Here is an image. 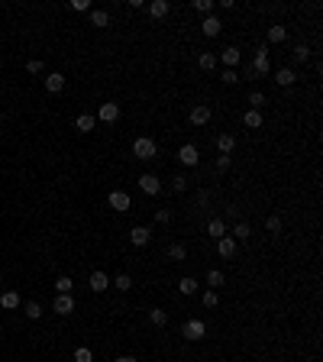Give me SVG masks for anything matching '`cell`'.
Listing matches in <instances>:
<instances>
[{
  "mask_svg": "<svg viewBox=\"0 0 323 362\" xmlns=\"http://www.w3.org/2000/svg\"><path fill=\"white\" fill-rule=\"evenodd\" d=\"M155 152H159V146H155L152 136H139V139L133 142V155H136V159H142V162L155 159Z\"/></svg>",
  "mask_w": 323,
  "mask_h": 362,
  "instance_id": "1",
  "label": "cell"
},
{
  "mask_svg": "<svg viewBox=\"0 0 323 362\" xmlns=\"http://www.w3.org/2000/svg\"><path fill=\"white\" fill-rule=\"evenodd\" d=\"M181 337L184 340H191V343H197V340H204L207 337V327H204V320H188V324H184V330H181Z\"/></svg>",
  "mask_w": 323,
  "mask_h": 362,
  "instance_id": "2",
  "label": "cell"
},
{
  "mask_svg": "<svg viewBox=\"0 0 323 362\" xmlns=\"http://www.w3.org/2000/svg\"><path fill=\"white\" fill-rule=\"evenodd\" d=\"M107 201H110V207H113V210H120V214H126V210L133 207V201H129V194H126V191H110V197H107Z\"/></svg>",
  "mask_w": 323,
  "mask_h": 362,
  "instance_id": "3",
  "label": "cell"
},
{
  "mask_svg": "<svg viewBox=\"0 0 323 362\" xmlns=\"http://www.w3.org/2000/svg\"><path fill=\"white\" fill-rule=\"evenodd\" d=\"M249 71H252V74H269V71H272V65H269V49H265V45L256 52V61H252Z\"/></svg>",
  "mask_w": 323,
  "mask_h": 362,
  "instance_id": "4",
  "label": "cell"
},
{
  "mask_svg": "<svg viewBox=\"0 0 323 362\" xmlns=\"http://www.w3.org/2000/svg\"><path fill=\"white\" fill-rule=\"evenodd\" d=\"M210 117H214V110H210L207 104H197L194 110H191V123H194V126H207Z\"/></svg>",
  "mask_w": 323,
  "mask_h": 362,
  "instance_id": "5",
  "label": "cell"
},
{
  "mask_svg": "<svg viewBox=\"0 0 323 362\" xmlns=\"http://www.w3.org/2000/svg\"><path fill=\"white\" fill-rule=\"evenodd\" d=\"M139 188H142V194H149V197H155L162 191V181L155 178V175H139Z\"/></svg>",
  "mask_w": 323,
  "mask_h": 362,
  "instance_id": "6",
  "label": "cell"
},
{
  "mask_svg": "<svg viewBox=\"0 0 323 362\" xmlns=\"http://www.w3.org/2000/svg\"><path fill=\"white\" fill-rule=\"evenodd\" d=\"M52 311L61 314V317H68V314L74 311V295H58V298H55V304H52Z\"/></svg>",
  "mask_w": 323,
  "mask_h": 362,
  "instance_id": "7",
  "label": "cell"
},
{
  "mask_svg": "<svg viewBox=\"0 0 323 362\" xmlns=\"http://www.w3.org/2000/svg\"><path fill=\"white\" fill-rule=\"evenodd\" d=\"M178 159H181L184 165H197V162H201V152H197V146H191V142H188V146L178 149Z\"/></svg>",
  "mask_w": 323,
  "mask_h": 362,
  "instance_id": "8",
  "label": "cell"
},
{
  "mask_svg": "<svg viewBox=\"0 0 323 362\" xmlns=\"http://www.w3.org/2000/svg\"><path fill=\"white\" fill-rule=\"evenodd\" d=\"M116 117H120V104H100L97 107V120L100 123H113Z\"/></svg>",
  "mask_w": 323,
  "mask_h": 362,
  "instance_id": "9",
  "label": "cell"
},
{
  "mask_svg": "<svg viewBox=\"0 0 323 362\" xmlns=\"http://www.w3.org/2000/svg\"><path fill=\"white\" fill-rule=\"evenodd\" d=\"M217 252H220L223 259H233V256H236V240H233V236L226 233L223 240H217Z\"/></svg>",
  "mask_w": 323,
  "mask_h": 362,
  "instance_id": "10",
  "label": "cell"
},
{
  "mask_svg": "<svg viewBox=\"0 0 323 362\" xmlns=\"http://www.w3.org/2000/svg\"><path fill=\"white\" fill-rule=\"evenodd\" d=\"M45 91H49V94H58V91H65V74H58V71L45 74Z\"/></svg>",
  "mask_w": 323,
  "mask_h": 362,
  "instance_id": "11",
  "label": "cell"
},
{
  "mask_svg": "<svg viewBox=\"0 0 323 362\" xmlns=\"http://www.w3.org/2000/svg\"><path fill=\"white\" fill-rule=\"evenodd\" d=\"M226 233H230V230H226V223L220 220V217H214V220L207 223V236H210V240H223Z\"/></svg>",
  "mask_w": 323,
  "mask_h": 362,
  "instance_id": "12",
  "label": "cell"
},
{
  "mask_svg": "<svg viewBox=\"0 0 323 362\" xmlns=\"http://www.w3.org/2000/svg\"><path fill=\"white\" fill-rule=\"evenodd\" d=\"M87 285H91V291H97V295H100V291H107L110 288V278H107V272H94V275H91V282H87Z\"/></svg>",
  "mask_w": 323,
  "mask_h": 362,
  "instance_id": "13",
  "label": "cell"
},
{
  "mask_svg": "<svg viewBox=\"0 0 323 362\" xmlns=\"http://www.w3.org/2000/svg\"><path fill=\"white\" fill-rule=\"evenodd\" d=\"M217 149H220V155H230L233 149H236V136L220 133V136H217Z\"/></svg>",
  "mask_w": 323,
  "mask_h": 362,
  "instance_id": "14",
  "label": "cell"
},
{
  "mask_svg": "<svg viewBox=\"0 0 323 362\" xmlns=\"http://www.w3.org/2000/svg\"><path fill=\"white\" fill-rule=\"evenodd\" d=\"M168 10H171V3H168V0H152V3H149V16H152V19L168 16Z\"/></svg>",
  "mask_w": 323,
  "mask_h": 362,
  "instance_id": "15",
  "label": "cell"
},
{
  "mask_svg": "<svg viewBox=\"0 0 323 362\" xmlns=\"http://www.w3.org/2000/svg\"><path fill=\"white\" fill-rule=\"evenodd\" d=\"M94 126H97V117H94V113H81V117L74 120V129H78V133H91Z\"/></svg>",
  "mask_w": 323,
  "mask_h": 362,
  "instance_id": "16",
  "label": "cell"
},
{
  "mask_svg": "<svg viewBox=\"0 0 323 362\" xmlns=\"http://www.w3.org/2000/svg\"><path fill=\"white\" fill-rule=\"evenodd\" d=\"M149 236H152V233H149V227H133V230H129V243H133V246H146Z\"/></svg>",
  "mask_w": 323,
  "mask_h": 362,
  "instance_id": "17",
  "label": "cell"
},
{
  "mask_svg": "<svg viewBox=\"0 0 323 362\" xmlns=\"http://www.w3.org/2000/svg\"><path fill=\"white\" fill-rule=\"evenodd\" d=\"M201 29H204V36H210V39H214V36H220V29H223V23H220L217 16H207V19L201 23Z\"/></svg>",
  "mask_w": 323,
  "mask_h": 362,
  "instance_id": "18",
  "label": "cell"
},
{
  "mask_svg": "<svg viewBox=\"0 0 323 362\" xmlns=\"http://www.w3.org/2000/svg\"><path fill=\"white\" fill-rule=\"evenodd\" d=\"M0 307H3V311H16L19 307V295L16 291H3V295H0Z\"/></svg>",
  "mask_w": 323,
  "mask_h": 362,
  "instance_id": "19",
  "label": "cell"
},
{
  "mask_svg": "<svg viewBox=\"0 0 323 362\" xmlns=\"http://www.w3.org/2000/svg\"><path fill=\"white\" fill-rule=\"evenodd\" d=\"M275 81H278L281 87H291L294 81H298V74H294L291 68H278V74H275Z\"/></svg>",
  "mask_w": 323,
  "mask_h": 362,
  "instance_id": "20",
  "label": "cell"
},
{
  "mask_svg": "<svg viewBox=\"0 0 323 362\" xmlns=\"http://www.w3.org/2000/svg\"><path fill=\"white\" fill-rule=\"evenodd\" d=\"M220 61H223L226 68H236V65H239V49H233V45H230V49H223Z\"/></svg>",
  "mask_w": 323,
  "mask_h": 362,
  "instance_id": "21",
  "label": "cell"
},
{
  "mask_svg": "<svg viewBox=\"0 0 323 362\" xmlns=\"http://www.w3.org/2000/svg\"><path fill=\"white\" fill-rule=\"evenodd\" d=\"M178 291H181V295H197V278L184 275L181 282H178Z\"/></svg>",
  "mask_w": 323,
  "mask_h": 362,
  "instance_id": "22",
  "label": "cell"
},
{
  "mask_svg": "<svg viewBox=\"0 0 323 362\" xmlns=\"http://www.w3.org/2000/svg\"><path fill=\"white\" fill-rule=\"evenodd\" d=\"M197 65H201V71H214V68H217V55L201 52V55H197Z\"/></svg>",
  "mask_w": 323,
  "mask_h": 362,
  "instance_id": "23",
  "label": "cell"
},
{
  "mask_svg": "<svg viewBox=\"0 0 323 362\" xmlns=\"http://www.w3.org/2000/svg\"><path fill=\"white\" fill-rule=\"evenodd\" d=\"M243 123L249 129H259V126H262V113H259V110H246L243 113Z\"/></svg>",
  "mask_w": 323,
  "mask_h": 362,
  "instance_id": "24",
  "label": "cell"
},
{
  "mask_svg": "<svg viewBox=\"0 0 323 362\" xmlns=\"http://www.w3.org/2000/svg\"><path fill=\"white\" fill-rule=\"evenodd\" d=\"M110 23V13L107 10H91V26H97V29H104Z\"/></svg>",
  "mask_w": 323,
  "mask_h": 362,
  "instance_id": "25",
  "label": "cell"
},
{
  "mask_svg": "<svg viewBox=\"0 0 323 362\" xmlns=\"http://www.w3.org/2000/svg\"><path fill=\"white\" fill-rule=\"evenodd\" d=\"M223 282H226V278H223V272H220V269H210L207 272V285H210V288H223Z\"/></svg>",
  "mask_w": 323,
  "mask_h": 362,
  "instance_id": "26",
  "label": "cell"
},
{
  "mask_svg": "<svg viewBox=\"0 0 323 362\" xmlns=\"http://www.w3.org/2000/svg\"><path fill=\"white\" fill-rule=\"evenodd\" d=\"M23 314H26L29 320H39V317H42V304H36V301H26V304H23Z\"/></svg>",
  "mask_w": 323,
  "mask_h": 362,
  "instance_id": "27",
  "label": "cell"
},
{
  "mask_svg": "<svg viewBox=\"0 0 323 362\" xmlns=\"http://www.w3.org/2000/svg\"><path fill=\"white\" fill-rule=\"evenodd\" d=\"M184 256H188V249H184V243H171V246H168V259H175V262H181Z\"/></svg>",
  "mask_w": 323,
  "mask_h": 362,
  "instance_id": "28",
  "label": "cell"
},
{
  "mask_svg": "<svg viewBox=\"0 0 323 362\" xmlns=\"http://www.w3.org/2000/svg\"><path fill=\"white\" fill-rule=\"evenodd\" d=\"M149 320H152L155 327H165V324H168V314H165L162 307H152V311H149Z\"/></svg>",
  "mask_w": 323,
  "mask_h": 362,
  "instance_id": "29",
  "label": "cell"
},
{
  "mask_svg": "<svg viewBox=\"0 0 323 362\" xmlns=\"http://www.w3.org/2000/svg\"><path fill=\"white\" fill-rule=\"evenodd\" d=\"M113 288H120V291H129V288H133V278H129L126 272H120V275L113 278Z\"/></svg>",
  "mask_w": 323,
  "mask_h": 362,
  "instance_id": "30",
  "label": "cell"
},
{
  "mask_svg": "<svg viewBox=\"0 0 323 362\" xmlns=\"http://www.w3.org/2000/svg\"><path fill=\"white\" fill-rule=\"evenodd\" d=\"M55 291H58V295H71V278H68V275L55 278Z\"/></svg>",
  "mask_w": 323,
  "mask_h": 362,
  "instance_id": "31",
  "label": "cell"
},
{
  "mask_svg": "<svg viewBox=\"0 0 323 362\" xmlns=\"http://www.w3.org/2000/svg\"><path fill=\"white\" fill-rule=\"evenodd\" d=\"M246 236H249V223L236 220V227H233V240H246Z\"/></svg>",
  "mask_w": 323,
  "mask_h": 362,
  "instance_id": "32",
  "label": "cell"
},
{
  "mask_svg": "<svg viewBox=\"0 0 323 362\" xmlns=\"http://www.w3.org/2000/svg\"><path fill=\"white\" fill-rule=\"evenodd\" d=\"M285 36H288L285 26H272L269 29V42H285Z\"/></svg>",
  "mask_w": 323,
  "mask_h": 362,
  "instance_id": "33",
  "label": "cell"
},
{
  "mask_svg": "<svg viewBox=\"0 0 323 362\" xmlns=\"http://www.w3.org/2000/svg\"><path fill=\"white\" fill-rule=\"evenodd\" d=\"M74 362H94V353L87 346H81V350H74Z\"/></svg>",
  "mask_w": 323,
  "mask_h": 362,
  "instance_id": "34",
  "label": "cell"
},
{
  "mask_svg": "<svg viewBox=\"0 0 323 362\" xmlns=\"http://www.w3.org/2000/svg\"><path fill=\"white\" fill-rule=\"evenodd\" d=\"M249 104H252L249 110H259V107L265 104V94H262V91H252V94H249Z\"/></svg>",
  "mask_w": 323,
  "mask_h": 362,
  "instance_id": "35",
  "label": "cell"
},
{
  "mask_svg": "<svg viewBox=\"0 0 323 362\" xmlns=\"http://www.w3.org/2000/svg\"><path fill=\"white\" fill-rule=\"evenodd\" d=\"M307 58H311V49H307V45L301 42L298 49H294V61H307Z\"/></svg>",
  "mask_w": 323,
  "mask_h": 362,
  "instance_id": "36",
  "label": "cell"
},
{
  "mask_svg": "<svg viewBox=\"0 0 323 362\" xmlns=\"http://www.w3.org/2000/svg\"><path fill=\"white\" fill-rule=\"evenodd\" d=\"M265 227H269L272 233H281V217H278V214H272L269 220H265Z\"/></svg>",
  "mask_w": 323,
  "mask_h": 362,
  "instance_id": "37",
  "label": "cell"
},
{
  "mask_svg": "<svg viewBox=\"0 0 323 362\" xmlns=\"http://www.w3.org/2000/svg\"><path fill=\"white\" fill-rule=\"evenodd\" d=\"M204 304H207V307H217V304H220V295H217L214 288H210V291H204Z\"/></svg>",
  "mask_w": 323,
  "mask_h": 362,
  "instance_id": "38",
  "label": "cell"
},
{
  "mask_svg": "<svg viewBox=\"0 0 323 362\" xmlns=\"http://www.w3.org/2000/svg\"><path fill=\"white\" fill-rule=\"evenodd\" d=\"M26 71H29V74H42V71H45V65H42V61H36V58H32L29 65H26Z\"/></svg>",
  "mask_w": 323,
  "mask_h": 362,
  "instance_id": "39",
  "label": "cell"
},
{
  "mask_svg": "<svg viewBox=\"0 0 323 362\" xmlns=\"http://www.w3.org/2000/svg\"><path fill=\"white\" fill-rule=\"evenodd\" d=\"M230 165H233V159H230V155H217V172H226Z\"/></svg>",
  "mask_w": 323,
  "mask_h": 362,
  "instance_id": "40",
  "label": "cell"
},
{
  "mask_svg": "<svg viewBox=\"0 0 323 362\" xmlns=\"http://www.w3.org/2000/svg\"><path fill=\"white\" fill-rule=\"evenodd\" d=\"M191 6H194L197 13H210V6H214V3H210V0H194Z\"/></svg>",
  "mask_w": 323,
  "mask_h": 362,
  "instance_id": "41",
  "label": "cell"
},
{
  "mask_svg": "<svg viewBox=\"0 0 323 362\" xmlns=\"http://www.w3.org/2000/svg\"><path fill=\"white\" fill-rule=\"evenodd\" d=\"M71 10L84 13V10H91V3H87V0H71Z\"/></svg>",
  "mask_w": 323,
  "mask_h": 362,
  "instance_id": "42",
  "label": "cell"
},
{
  "mask_svg": "<svg viewBox=\"0 0 323 362\" xmlns=\"http://www.w3.org/2000/svg\"><path fill=\"white\" fill-rule=\"evenodd\" d=\"M223 81H226V84H236V81H239V74L233 71V68H226V71H223Z\"/></svg>",
  "mask_w": 323,
  "mask_h": 362,
  "instance_id": "43",
  "label": "cell"
},
{
  "mask_svg": "<svg viewBox=\"0 0 323 362\" xmlns=\"http://www.w3.org/2000/svg\"><path fill=\"white\" fill-rule=\"evenodd\" d=\"M171 184H175V191H184V188H188V178H184V175H175V181H171Z\"/></svg>",
  "mask_w": 323,
  "mask_h": 362,
  "instance_id": "44",
  "label": "cell"
},
{
  "mask_svg": "<svg viewBox=\"0 0 323 362\" xmlns=\"http://www.w3.org/2000/svg\"><path fill=\"white\" fill-rule=\"evenodd\" d=\"M155 220H159V223H168V220H171V210H168V207H162L159 214H155Z\"/></svg>",
  "mask_w": 323,
  "mask_h": 362,
  "instance_id": "45",
  "label": "cell"
},
{
  "mask_svg": "<svg viewBox=\"0 0 323 362\" xmlns=\"http://www.w3.org/2000/svg\"><path fill=\"white\" fill-rule=\"evenodd\" d=\"M113 362H136V356H116Z\"/></svg>",
  "mask_w": 323,
  "mask_h": 362,
  "instance_id": "46",
  "label": "cell"
}]
</instances>
